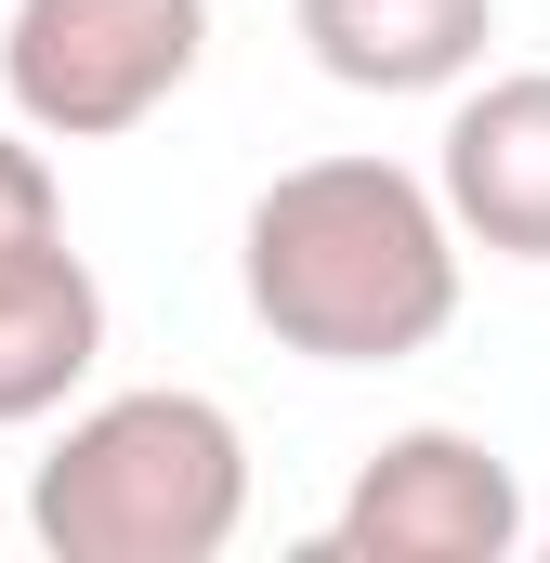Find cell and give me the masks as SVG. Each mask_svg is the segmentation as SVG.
<instances>
[{
	"label": "cell",
	"mask_w": 550,
	"mask_h": 563,
	"mask_svg": "<svg viewBox=\"0 0 550 563\" xmlns=\"http://www.w3.org/2000/svg\"><path fill=\"white\" fill-rule=\"evenodd\" d=\"M210 53V0H13L0 92L40 144H119L144 132Z\"/></svg>",
	"instance_id": "3957f363"
},
{
	"label": "cell",
	"mask_w": 550,
	"mask_h": 563,
	"mask_svg": "<svg viewBox=\"0 0 550 563\" xmlns=\"http://www.w3.org/2000/svg\"><path fill=\"white\" fill-rule=\"evenodd\" d=\"M26 236H66V197H53V157L26 132H0V250H26Z\"/></svg>",
	"instance_id": "ba28073f"
},
{
	"label": "cell",
	"mask_w": 550,
	"mask_h": 563,
	"mask_svg": "<svg viewBox=\"0 0 550 563\" xmlns=\"http://www.w3.org/2000/svg\"><path fill=\"white\" fill-rule=\"evenodd\" d=\"M432 184H446V210H459L472 250H498V263H550V66L485 79V92L446 119Z\"/></svg>",
	"instance_id": "5b68a950"
},
{
	"label": "cell",
	"mask_w": 550,
	"mask_h": 563,
	"mask_svg": "<svg viewBox=\"0 0 550 563\" xmlns=\"http://www.w3.org/2000/svg\"><path fill=\"white\" fill-rule=\"evenodd\" d=\"M92 367H106V276L66 236L0 250V432L53 420Z\"/></svg>",
	"instance_id": "8992f818"
},
{
	"label": "cell",
	"mask_w": 550,
	"mask_h": 563,
	"mask_svg": "<svg viewBox=\"0 0 550 563\" xmlns=\"http://www.w3.org/2000/svg\"><path fill=\"white\" fill-rule=\"evenodd\" d=\"M525 551V485L485 432L419 420L394 445H367L341 525H328V563H512Z\"/></svg>",
	"instance_id": "277c9868"
},
{
	"label": "cell",
	"mask_w": 550,
	"mask_h": 563,
	"mask_svg": "<svg viewBox=\"0 0 550 563\" xmlns=\"http://www.w3.org/2000/svg\"><path fill=\"white\" fill-rule=\"evenodd\" d=\"M250 525V445L210 394H106L26 472V538L53 563H223Z\"/></svg>",
	"instance_id": "7a4b0ae2"
},
{
	"label": "cell",
	"mask_w": 550,
	"mask_h": 563,
	"mask_svg": "<svg viewBox=\"0 0 550 563\" xmlns=\"http://www.w3.org/2000/svg\"><path fill=\"white\" fill-rule=\"evenodd\" d=\"M459 210L394 157H301L237 223V288L301 367H407L459 328Z\"/></svg>",
	"instance_id": "6da1fadb"
},
{
	"label": "cell",
	"mask_w": 550,
	"mask_h": 563,
	"mask_svg": "<svg viewBox=\"0 0 550 563\" xmlns=\"http://www.w3.org/2000/svg\"><path fill=\"white\" fill-rule=\"evenodd\" d=\"M301 53L341 79V92H459L498 40V0H288Z\"/></svg>",
	"instance_id": "52a82bcc"
}]
</instances>
